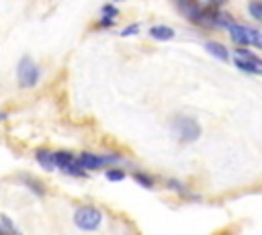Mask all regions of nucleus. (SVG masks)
Here are the masks:
<instances>
[{
	"mask_svg": "<svg viewBox=\"0 0 262 235\" xmlns=\"http://www.w3.org/2000/svg\"><path fill=\"white\" fill-rule=\"evenodd\" d=\"M41 80V69L37 65V61L29 55L20 57L18 65H16V82L20 88H35Z\"/></svg>",
	"mask_w": 262,
	"mask_h": 235,
	"instance_id": "obj_4",
	"label": "nucleus"
},
{
	"mask_svg": "<svg viewBox=\"0 0 262 235\" xmlns=\"http://www.w3.org/2000/svg\"><path fill=\"white\" fill-rule=\"evenodd\" d=\"M35 159H37V163L43 170H47V172H53L55 170V166H53V151H49V149H37L35 151Z\"/></svg>",
	"mask_w": 262,
	"mask_h": 235,
	"instance_id": "obj_12",
	"label": "nucleus"
},
{
	"mask_svg": "<svg viewBox=\"0 0 262 235\" xmlns=\"http://www.w3.org/2000/svg\"><path fill=\"white\" fill-rule=\"evenodd\" d=\"M117 18H119V8L108 2V4H102L100 6V12H98V20H96V27L98 29H113L117 25Z\"/></svg>",
	"mask_w": 262,
	"mask_h": 235,
	"instance_id": "obj_9",
	"label": "nucleus"
},
{
	"mask_svg": "<svg viewBox=\"0 0 262 235\" xmlns=\"http://www.w3.org/2000/svg\"><path fill=\"white\" fill-rule=\"evenodd\" d=\"M225 31H227L229 39L237 47H252V49H260L262 51V33L258 29H252L248 25H242V22L231 20L225 27Z\"/></svg>",
	"mask_w": 262,
	"mask_h": 235,
	"instance_id": "obj_1",
	"label": "nucleus"
},
{
	"mask_svg": "<svg viewBox=\"0 0 262 235\" xmlns=\"http://www.w3.org/2000/svg\"><path fill=\"white\" fill-rule=\"evenodd\" d=\"M104 178H106L108 182H123V180L127 178V172L121 170V168L108 166V168H104Z\"/></svg>",
	"mask_w": 262,
	"mask_h": 235,
	"instance_id": "obj_14",
	"label": "nucleus"
},
{
	"mask_svg": "<svg viewBox=\"0 0 262 235\" xmlns=\"http://www.w3.org/2000/svg\"><path fill=\"white\" fill-rule=\"evenodd\" d=\"M172 2H174L176 10H178L184 18H188V20L194 22V25H199L201 14H203V2H201V0H172Z\"/></svg>",
	"mask_w": 262,
	"mask_h": 235,
	"instance_id": "obj_8",
	"label": "nucleus"
},
{
	"mask_svg": "<svg viewBox=\"0 0 262 235\" xmlns=\"http://www.w3.org/2000/svg\"><path fill=\"white\" fill-rule=\"evenodd\" d=\"M139 29H141L139 22H131V25L123 27V29L119 31V35H121V37H133V35H139Z\"/></svg>",
	"mask_w": 262,
	"mask_h": 235,
	"instance_id": "obj_19",
	"label": "nucleus"
},
{
	"mask_svg": "<svg viewBox=\"0 0 262 235\" xmlns=\"http://www.w3.org/2000/svg\"><path fill=\"white\" fill-rule=\"evenodd\" d=\"M147 35L151 39H156V41H170V39H174L176 31L172 27H168V25H154V27H149Z\"/></svg>",
	"mask_w": 262,
	"mask_h": 235,
	"instance_id": "obj_11",
	"label": "nucleus"
},
{
	"mask_svg": "<svg viewBox=\"0 0 262 235\" xmlns=\"http://www.w3.org/2000/svg\"><path fill=\"white\" fill-rule=\"evenodd\" d=\"M74 225L80 229V231H98L100 225H102V213L96 208V206H78L74 210Z\"/></svg>",
	"mask_w": 262,
	"mask_h": 235,
	"instance_id": "obj_5",
	"label": "nucleus"
},
{
	"mask_svg": "<svg viewBox=\"0 0 262 235\" xmlns=\"http://www.w3.org/2000/svg\"><path fill=\"white\" fill-rule=\"evenodd\" d=\"M233 65L244 74H262V57H258L248 47H235L231 53Z\"/></svg>",
	"mask_w": 262,
	"mask_h": 235,
	"instance_id": "obj_6",
	"label": "nucleus"
},
{
	"mask_svg": "<svg viewBox=\"0 0 262 235\" xmlns=\"http://www.w3.org/2000/svg\"><path fill=\"white\" fill-rule=\"evenodd\" d=\"M205 49L217 59V61H229L231 59V53L227 51V47L219 41H205Z\"/></svg>",
	"mask_w": 262,
	"mask_h": 235,
	"instance_id": "obj_10",
	"label": "nucleus"
},
{
	"mask_svg": "<svg viewBox=\"0 0 262 235\" xmlns=\"http://www.w3.org/2000/svg\"><path fill=\"white\" fill-rule=\"evenodd\" d=\"M113 2H121V0H113Z\"/></svg>",
	"mask_w": 262,
	"mask_h": 235,
	"instance_id": "obj_23",
	"label": "nucleus"
},
{
	"mask_svg": "<svg viewBox=\"0 0 262 235\" xmlns=\"http://www.w3.org/2000/svg\"><path fill=\"white\" fill-rule=\"evenodd\" d=\"M0 235H10V233H6V231H4V227L0 225Z\"/></svg>",
	"mask_w": 262,
	"mask_h": 235,
	"instance_id": "obj_21",
	"label": "nucleus"
},
{
	"mask_svg": "<svg viewBox=\"0 0 262 235\" xmlns=\"http://www.w3.org/2000/svg\"><path fill=\"white\" fill-rule=\"evenodd\" d=\"M164 184H166V188H170L172 192H176V194H180V196H184L188 190L184 188V184L180 182V180H176V178H164Z\"/></svg>",
	"mask_w": 262,
	"mask_h": 235,
	"instance_id": "obj_17",
	"label": "nucleus"
},
{
	"mask_svg": "<svg viewBox=\"0 0 262 235\" xmlns=\"http://www.w3.org/2000/svg\"><path fill=\"white\" fill-rule=\"evenodd\" d=\"M133 180H135L139 186H143V188H154V184H156V176L145 174V172H135V174H133Z\"/></svg>",
	"mask_w": 262,
	"mask_h": 235,
	"instance_id": "obj_15",
	"label": "nucleus"
},
{
	"mask_svg": "<svg viewBox=\"0 0 262 235\" xmlns=\"http://www.w3.org/2000/svg\"><path fill=\"white\" fill-rule=\"evenodd\" d=\"M170 127H172L174 137L180 143H194L201 137V133H203L199 121L192 119V116H188V114H176L172 119V125Z\"/></svg>",
	"mask_w": 262,
	"mask_h": 235,
	"instance_id": "obj_2",
	"label": "nucleus"
},
{
	"mask_svg": "<svg viewBox=\"0 0 262 235\" xmlns=\"http://www.w3.org/2000/svg\"><path fill=\"white\" fill-rule=\"evenodd\" d=\"M78 157V163L86 170V172H96V170H104L113 163H119L123 157L119 153H94V151H82Z\"/></svg>",
	"mask_w": 262,
	"mask_h": 235,
	"instance_id": "obj_3",
	"label": "nucleus"
},
{
	"mask_svg": "<svg viewBox=\"0 0 262 235\" xmlns=\"http://www.w3.org/2000/svg\"><path fill=\"white\" fill-rule=\"evenodd\" d=\"M225 2H227V0H205V4L211 6V8H221Z\"/></svg>",
	"mask_w": 262,
	"mask_h": 235,
	"instance_id": "obj_20",
	"label": "nucleus"
},
{
	"mask_svg": "<svg viewBox=\"0 0 262 235\" xmlns=\"http://www.w3.org/2000/svg\"><path fill=\"white\" fill-rule=\"evenodd\" d=\"M0 225H2V227H4V231H6V233H10V235H23V233H20V229H18V227L12 223V219H10V217H6V215H0Z\"/></svg>",
	"mask_w": 262,
	"mask_h": 235,
	"instance_id": "obj_18",
	"label": "nucleus"
},
{
	"mask_svg": "<svg viewBox=\"0 0 262 235\" xmlns=\"http://www.w3.org/2000/svg\"><path fill=\"white\" fill-rule=\"evenodd\" d=\"M20 182H23L35 196H43V194H45V186H43L41 180H37V178H33V176H23Z\"/></svg>",
	"mask_w": 262,
	"mask_h": 235,
	"instance_id": "obj_13",
	"label": "nucleus"
},
{
	"mask_svg": "<svg viewBox=\"0 0 262 235\" xmlns=\"http://www.w3.org/2000/svg\"><path fill=\"white\" fill-rule=\"evenodd\" d=\"M53 166H55V170H61L63 174H68L72 178L74 176L76 178H86V170L78 163V157L68 149L53 151Z\"/></svg>",
	"mask_w": 262,
	"mask_h": 235,
	"instance_id": "obj_7",
	"label": "nucleus"
},
{
	"mask_svg": "<svg viewBox=\"0 0 262 235\" xmlns=\"http://www.w3.org/2000/svg\"><path fill=\"white\" fill-rule=\"evenodd\" d=\"M248 14L262 25V0H250L248 2Z\"/></svg>",
	"mask_w": 262,
	"mask_h": 235,
	"instance_id": "obj_16",
	"label": "nucleus"
},
{
	"mask_svg": "<svg viewBox=\"0 0 262 235\" xmlns=\"http://www.w3.org/2000/svg\"><path fill=\"white\" fill-rule=\"evenodd\" d=\"M2 119H6V112H0V121H2Z\"/></svg>",
	"mask_w": 262,
	"mask_h": 235,
	"instance_id": "obj_22",
	"label": "nucleus"
}]
</instances>
